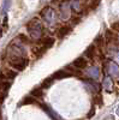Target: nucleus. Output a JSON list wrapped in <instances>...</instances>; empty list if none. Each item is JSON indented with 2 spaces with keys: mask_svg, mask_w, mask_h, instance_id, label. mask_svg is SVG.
<instances>
[{
  "mask_svg": "<svg viewBox=\"0 0 119 120\" xmlns=\"http://www.w3.org/2000/svg\"><path fill=\"white\" fill-rule=\"evenodd\" d=\"M10 6H11V0H4V3H3V13H6L8 11Z\"/></svg>",
  "mask_w": 119,
  "mask_h": 120,
  "instance_id": "nucleus-17",
  "label": "nucleus"
},
{
  "mask_svg": "<svg viewBox=\"0 0 119 120\" xmlns=\"http://www.w3.org/2000/svg\"><path fill=\"white\" fill-rule=\"evenodd\" d=\"M115 113H117V115H118V116H119V106H118V107H117V111H115Z\"/></svg>",
  "mask_w": 119,
  "mask_h": 120,
  "instance_id": "nucleus-20",
  "label": "nucleus"
},
{
  "mask_svg": "<svg viewBox=\"0 0 119 120\" xmlns=\"http://www.w3.org/2000/svg\"><path fill=\"white\" fill-rule=\"evenodd\" d=\"M27 29L33 38H40L42 35V24L37 19H31L27 24Z\"/></svg>",
  "mask_w": 119,
  "mask_h": 120,
  "instance_id": "nucleus-2",
  "label": "nucleus"
},
{
  "mask_svg": "<svg viewBox=\"0 0 119 120\" xmlns=\"http://www.w3.org/2000/svg\"><path fill=\"white\" fill-rule=\"evenodd\" d=\"M42 89H43L42 86H38V88L33 89L31 93H30V95L34 96V97H41V96H43V90H42Z\"/></svg>",
  "mask_w": 119,
  "mask_h": 120,
  "instance_id": "nucleus-12",
  "label": "nucleus"
},
{
  "mask_svg": "<svg viewBox=\"0 0 119 120\" xmlns=\"http://www.w3.org/2000/svg\"><path fill=\"white\" fill-rule=\"evenodd\" d=\"M84 55H87L88 58H94L95 55V46L94 45H90L84 52Z\"/></svg>",
  "mask_w": 119,
  "mask_h": 120,
  "instance_id": "nucleus-13",
  "label": "nucleus"
},
{
  "mask_svg": "<svg viewBox=\"0 0 119 120\" xmlns=\"http://www.w3.org/2000/svg\"><path fill=\"white\" fill-rule=\"evenodd\" d=\"M53 81H54V78H53L52 76H49V77H47L46 79H43V82L41 83V86H42L43 89H46V88H48V86H51V84L53 83Z\"/></svg>",
  "mask_w": 119,
  "mask_h": 120,
  "instance_id": "nucleus-14",
  "label": "nucleus"
},
{
  "mask_svg": "<svg viewBox=\"0 0 119 120\" xmlns=\"http://www.w3.org/2000/svg\"><path fill=\"white\" fill-rule=\"evenodd\" d=\"M35 102V98L34 96H25L23 100H21V102H19L18 106H24V105H30V103H34Z\"/></svg>",
  "mask_w": 119,
  "mask_h": 120,
  "instance_id": "nucleus-11",
  "label": "nucleus"
},
{
  "mask_svg": "<svg viewBox=\"0 0 119 120\" xmlns=\"http://www.w3.org/2000/svg\"><path fill=\"white\" fill-rule=\"evenodd\" d=\"M8 64L12 68H15L16 71H23L27 68V66L29 65V59L23 55V56H16V58H10Z\"/></svg>",
  "mask_w": 119,
  "mask_h": 120,
  "instance_id": "nucleus-1",
  "label": "nucleus"
},
{
  "mask_svg": "<svg viewBox=\"0 0 119 120\" xmlns=\"http://www.w3.org/2000/svg\"><path fill=\"white\" fill-rule=\"evenodd\" d=\"M107 70H108V72H110L111 76L113 77H119V66L113 63V61H110L107 65Z\"/></svg>",
  "mask_w": 119,
  "mask_h": 120,
  "instance_id": "nucleus-5",
  "label": "nucleus"
},
{
  "mask_svg": "<svg viewBox=\"0 0 119 120\" xmlns=\"http://www.w3.org/2000/svg\"><path fill=\"white\" fill-rule=\"evenodd\" d=\"M54 45V38L51 37V36H47V37H43L41 41H40V46H42L43 48H51L52 46Z\"/></svg>",
  "mask_w": 119,
  "mask_h": 120,
  "instance_id": "nucleus-7",
  "label": "nucleus"
},
{
  "mask_svg": "<svg viewBox=\"0 0 119 120\" xmlns=\"http://www.w3.org/2000/svg\"><path fill=\"white\" fill-rule=\"evenodd\" d=\"M71 30H72V28H71L70 25H64V26H61L60 29L58 30V37L63 38V37L67 36L69 34L71 33Z\"/></svg>",
  "mask_w": 119,
  "mask_h": 120,
  "instance_id": "nucleus-9",
  "label": "nucleus"
},
{
  "mask_svg": "<svg viewBox=\"0 0 119 120\" xmlns=\"http://www.w3.org/2000/svg\"><path fill=\"white\" fill-rule=\"evenodd\" d=\"M69 6H70V8H72L73 11H78L79 7H81V5H79V1H78V0H71L70 4H69Z\"/></svg>",
  "mask_w": 119,
  "mask_h": 120,
  "instance_id": "nucleus-16",
  "label": "nucleus"
},
{
  "mask_svg": "<svg viewBox=\"0 0 119 120\" xmlns=\"http://www.w3.org/2000/svg\"><path fill=\"white\" fill-rule=\"evenodd\" d=\"M41 108L43 109L45 112H47V114H48L49 116H52L54 120H63L60 116H59V115H58V114H57V113L53 111V109H51V108H49L48 106H46V105H43V103H42V105H41Z\"/></svg>",
  "mask_w": 119,
  "mask_h": 120,
  "instance_id": "nucleus-8",
  "label": "nucleus"
},
{
  "mask_svg": "<svg viewBox=\"0 0 119 120\" xmlns=\"http://www.w3.org/2000/svg\"><path fill=\"white\" fill-rule=\"evenodd\" d=\"M113 55H114V58H115L117 60H119V49H117V51L113 53Z\"/></svg>",
  "mask_w": 119,
  "mask_h": 120,
  "instance_id": "nucleus-19",
  "label": "nucleus"
},
{
  "mask_svg": "<svg viewBox=\"0 0 119 120\" xmlns=\"http://www.w3.org/2000/svg\"><path fill=\"white\" fill-rule=\"evenodd\" d=\"M41 17H42V19L46 22V23H48V24H53V23H55V21H57V15H55V11L51 7V6H46L42 11H41Z\"/></svg>",
  "mask_w": 119,
  "mask_h": 120,
  "instance_id": "nucleus-3",
  "label": "nucleus"
},
{
  "mask_svg": "<svg viewBox=\"0 0 119 120\" xmlns=\"http://www.w3.org/2000/svg\"><path fill=\"white\" fill-rule=\"evenodd\" d=\"M102 85L106 90H111L112 89V79L110 77H105L104 78V82H102Z\"/></svg>",
  "mask_w": 119,
  "mask_h": 120,
  "instance_id": "nucleus-15",
  "label": "nucleus"
},
{
  "mask_svg": "<svg viewBox=\"0 0 119 120\" xmlns=\"http://www.w3.org/2000/svg\"><path fill=\"white\" fill-rule=\"evenodd\" d=\"M88 76L92 79H97L99 76H100V70H99L97 66H92L88 70Z\"/></svg>",
  "mask_w": 119,
  "mask_h": 120,
  "instance_id": "nucleus-10",
  "label": "nucleus"
},
{
  "mask_svg": "<svg viewBox=\"0 0 119 120\" xmlns=\"http://www.w3.org/2000/svg\"><path fill=\"white\" fill-rule=\"evenodd\" d=\"M7 75H8V77H10V78H15L17 73H16V72H12V71H8V72H7Z\"/></svg>",
  "mask_w": 119,
  "mask_h": 120,
  "instance_id": "nucleus-18",
  "label": "nucleus"
},
{
  "mask_svg": "<svg viewBox=\"0 0 119 120\" xmlns=\"http://www.w3.org/2000/svg\"><path fill=\"white\" fill-rule=\"evenodd\" d=\"M72 72H67V68H64L61 71H57L55 73L52 75L54 79H60V78H66V77H71Z\"/></svg>",
  "mask_w": 119,
  "mask_h": 120,
  "instance_id": "nucleus-6",
  "label": "nucleus"
},
{
  "mask_svg": "<svg viewBox=\"0 0 119 120\" xmlns=\"http://www.w3.org/2000/svg\"><path fill=\"white\" fill-rule=\"evenodd\" d=\"M87 65H88V61L85 56H78L72 61V66L76 68H85Z\"/></svg>",
  "mask_w": 119,
  "mask_h": 120,
  "instance_id": "nucleus-4",
  "label": "nucleus"
}]
</instances>
